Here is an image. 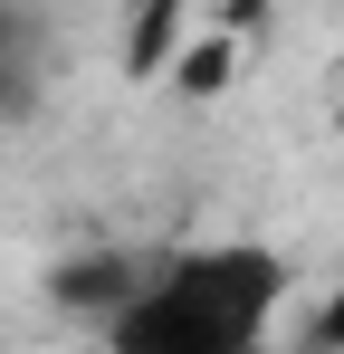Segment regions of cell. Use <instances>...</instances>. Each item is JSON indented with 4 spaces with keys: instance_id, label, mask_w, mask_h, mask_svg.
Masks as SVG:
<instances>
[{
    "instance_id": "6da1fadb",
    "label": "cell",
    "mask_w": 344,
    "mask_h": 354,
    "mask_svg": "<svg viewBox=\"0 0 344 354\" xmlns=\"http://www.w3.org/2000/svg\"><path fill=\"white\" fill-rule=\"evenodd\" d=\"M296 268L268 239H191L144 259V278L124 288L106 326V354H268Z\"/></svg>"
},
{
    "instance_id": "7a4b0ae2",
    "label": "cell",
    "mask_w": 344,
    "mask_h": 354,
    "mask_svg": "<svg viewBox=\"0 0 344 354\" xmlns=\"http://www.w3.org/2000/svg\"><path fill=\"white\" fill-rule=\"evenodd\" d=\"M134 278H144V259H134V249H96V259H67V268L48 278V297L67 306V316H96V326H106L115 306H124Z\"/></svg>"
},
{
    "instance_id": "3957f363",
    "label": "cell",
    "mask_w": 344,
    "mask_h": 354,
    "mask_svg": "<svg viewBox=\"0 0 344 354\" xmlns=\"http://www.w3.org/2000/svg\"><path fill=\"white\" fill-rule=\"evenodd\" d=\"M39 106V58L29 48H0V124H19Z\"/></svg>"
},
{
    "instance_id": "277c9868",
    "label": "cell",
    "mask_w": 344,
    "mask_h": 354,
    "mask_svg": "<svg viewBox=\"0 0 344 354\" xmlns=\"http://www.w3.org/2000/svg\"><path fill=\"white\" fill-rule=\"evenodd\" d=\"M306 345H316V354H344V278L316 297V316H306Z\"/></svg>"
},
{
    "instance_id": "5b68a950",
    "label": "cell",
    "mask_w": 344,
    "mask_h": 354,
    "mask_svg": "<svg viewBox=\"0 0 344 354\" xmlns=\"http://www.w3.org/2000/svg\"><path fill=\"white\" fill-rule=\"evenodd\" d=\"M0 48H29V19H19V0H0Z\"/></svg>"
},
{
    "instance_id": "8992f818",
    "label": "cell",
    "mask_w": 344,
    "mask_h": 354,
    "mask_svg": "<svg viewBox=\"0 0 344 354\" xmlns=\"http://www.w3.org/2000/svg\"><path fill=\"white\" fill-rule=\"evenodd\" d=\"M335 134H344V96H335Z\"/></svg>"
}]
</instances>
